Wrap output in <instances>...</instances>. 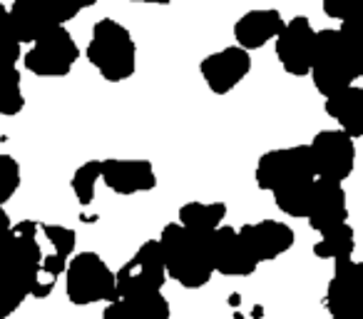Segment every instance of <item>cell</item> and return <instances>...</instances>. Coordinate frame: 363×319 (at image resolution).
<instances>
[{"mask_svg": "<svg viewBox=\"0 0 363 319\" xmlns=\"http://www.w3.org/2000/svg\"><path fill=\"white\" fill-rule=\"evenodd\" d=\"M40 225L33 220L11 222L0 207V319L21 309L28 297H35L43 267Z\"/></svg>", "mask_w": 363, "mask_h": 319, "instance_id": "cell-1", "label": "cell"}, {"mask_svg": "<svg viewBox=\"0 0 363 319\" xmlns=\"http://www.w3.org/2000/svg\"><path fill=\"white\" fill-rule=\"evenodd\" d=\"M209 234L192 232L177 222L162 229L157 244H160L167 279H174L184 289H199L209 284L214 274Z\"/></svg>", "mask_w": 363, "mask_h": 319, "instance_id": "cell-2", "label": "cell"}, {"mask_svg": "<svg viewBox=\"0 0 363 319\" xmlns=\"http://www.w3.org/2000/svg\"><path fill=\"white\" fill-rule=\"evenodd\" d=\"M308 75H311L316 92L323 97L346 90L363 75L361 48L348 43L336 28L316 31Z\"/></svg>", "mask_w": 363, "mask_h": 319, "instance_id": "cell-3", "label": "cell"}, {"mask_svg": "<svg viewBox=\"0 0 363 319\" xmlns=\"http://www.w3.org/2000/svg\"><path fill=\"white\" fill-rule=\"evenodd\" d=\"M87 60L107 82H122L137 70V45L132 33L112 18H102L92 28Z\"/></svg>", "mask_w": 363, "mask_h": 319, "instance_id": "cell-4", "label": "cell"}, {"mask_svg": "<svg viewBox=\"0 0 363 319\" xmlns=\"http://www.w3.org/2000/svg\"><path fill=\"white\" fill-rule=\"evenodd\" d=\"M65 292L75 307H90L117 299L115 272L97 252L72 254L65 267Z\"/></svg>", "mask_w": 363, "mask_h": 319, "instance_id": "cell-5", "label": "cell"}, {"mask_svg": "<svg viewBox=\"0 0 363 319\" xmlns=\"http://www.w3.org/2000/svg\"><path fill=\"white\" fill-rule=\"evenodd\" d=\"M254 180H257V188L267 190V193H277V190L289 188V185L316 180L308 147L294 145L264 152L259 157L257 170H254Z\"/></svg>", "mask_w": 363, "mask_h": 319, "instance_id": "cell-6", "label": "cell"}, {"mask_svg": "<svg viewBox=\"0 0 363 319\" xmlns=\"http://www.w3.org/2000/svg\"><path fill=\"white\" fill-rule=\"evenodd\" d=\"M75 8L65 0H13V6L8 8V16L13 23V33L16 40L21 43H35L45 33L62 28L77 18Z\"/></svg>", "mask_w": 363, "mask_h": 319, "instance_id": "cell-7", "label": "cell"}, {"mask_svg": "<svg viewBox=\"0 0 363 319\" xmlns=\"http://www.w3.org/2000/svg\"><path fill=\"white\" fill-rule=\"evenodd\" d=\"M21 60L26 70L38 77H65L80 60V48L72 33L62 26L30 43V50Z\"/></svg>", "mask_w": 363, "mask_h": 319, "instance_id": "cell-8", "label": "cell"}, {"mask_svg": "<svg viewBox=\"0 0 363 319\" xmlns=\"http://www.w3.org/2000/svg\"><path fill=\"white\" fill-rule=\"evenodd\" d=\"M167 282L164 262L157 239H147L137 247V252L115 272V292L120 297H135V294L162 292Z\"/></svg>", "mask_w": 363, "mask_h": 319, "instance_id": "cell-9", "label": "cell"}, {"mask_svg": "<svg viewBox=\"0 0 363 319\" xmlns=\"http://www.w3.org/2000/svg\"><path fill=\"white\" fill-rule=\"evenodd\" d=\"M306 147L316 180L343 185V180L351 178L353 165H356V140H351L346 132H341L338 127L321 130Z\"/></svg>", "mask_w": 363, "mask_h": 319, "instance_id": "cell-10", "label": "cell"}, {"mask_svg": "<svg viewBox=\"0 0 363 319\" xmlns=\"http://www.w3.org/2000/svg\"><path fill=\"white\" fill-rule=\"evenodd\" d=\"M274 40H277V60L281 63L284 72L294 77L308 75L313 40H316V31L311 28V21L306 16L291 18L289 23H284V31Z\"/></svg>", "mask_w": 363, "mask_h": 319, "instance_id": "cell-11", "label": "cell"}, {"mask_svg": "<svg viewBox=\"0 0 363 319\" xmlns=\"http://www.w3.org/2000/svg\"><path fill=\"white\" fill-rule=\"evenodd\" d=\"M199 72L214 95H227L252 72V55L242 48L229 45L204 58L199 63Z\"/></svg>", "mask_w": 363, "mask_h": 319, "instance_id": "cell-12", "label": "cell"}, {"mask_svg": "<svg viewBox=\"0 0 363 319\" xmlns=\"http://www.w3.org/2000/svg\"><path fill=\"white\" fill-rule=\"evenodd\" d=\"M209 244H212L214 272L224 274V277H252L257 272L259 262L252 257L244 239L239 237L237 227L222 225L209 234Z\"/></svg>", "mask_w": 363, "mask_h": 319, "instance_id": "cell-13", "label": "cell"}, {"mask_svg": "<svg viewBox=\"0 0 363 319\" xmlns=\"http://www.w3.org/2000/svg\"><path fill=\"white\" fill-rule=\"evenodd\" d=\"M306 222L318 234H326L348 222V202L343 185L328 183V180H313Z\"/></svg>", "mask_w": 363, "mask_h": 319, "instance_id": "cell-14", "label": "cell"}, {"mask_svg": "<svg viewBox=\"0 0 363 319\" xmlns=\"http://www.w3.org/2000/svg\"><path fill=\"white\" fill-rule=\"evenodd\" d=\"M100 180L122 198L150 193L157 188V173L150 160H120V157L100 160Z\"/></svg>", "mask_w": 363, "mask_h": 319, "instance_id": "cell-15", "label": "cell"}, {"mask_svg": "<svg viewBox=\"0 0 363 319\" xmlns=\"http://www.w3.org/2000/svg\"><path fill=\"white\" fill-rule=\"evenodd\" d=\"M237 232L259 264L279 259L281 254H286L289 249L294 247V242H296L294 229L289 227L286 222H279V220L249 222V225H244V227H239Z\"/></svg>", "mask_w": 363, "mask_h": 319, "instance_id": "cell-16", "label": "cell"}, {"mask_svg": "<svg viewBox=\"0 0 363 319\" xmlns=\"http://www.w3.org/2000/svg\"><path fill=\"white\" fill-rule=\"evenodd\" d=\"M358 277L361 264L353 262V257L333 262V277L323 294V307L331 319H358Z\"/></svg>", "mask_w": 363, "mask_h": 319, "instance_id": "cell-17", "label": "cell"}, {"mask_svg": "<svg viewBox=\"0 0 363 319\" xmlns=\"http://www.w3.org/2000/svg\"><path fill=\"white\" fill-rule=\"evenodd\" d=\"M284 31V18L274 8H264V11H249L234 23V40L237 48L252 53L272 43L279 33Z\"/></svg>", "mask_w": 363, "mask_h": 319, "instance_id": "cell-18", "label": "cell"}, {"mask_svg": "<svg viewBox=\"0 0 363 319\" xmlns=\"http://www.w3.org/2000/svg\"><path fill=\"white\" fill-rule=\"evenodd\" d=\"M323 110L331 120L338 122V130L346 132L351 140H358L363 135V87L351 85L323 97Z\"/></svg>", "mask_w": 363, "mask_h": 319, "instance_id": "cell-19", "label": "cell"}, {"mask_svg": "<svg viewBox=\"0 0 363 319\" xmlns=\"http://www.w3.org/2000/svg\"><path fill=\"white\" fill-rule=\"evenodd\" d=\"M172 307L162 292L112 299L100 319H169Z\"/></svg>", "mask_w": 363, "mask_h": 319, "instance_id": "cell-20", "label": "cell"}, {"mask_svg": "<svg viewBox=\"0 0 363 319\" xmlns=\"http://www.w3.org/2000/svg\"><path fill=\"white\" fill-rule=\"evenodd\" d=\"M177 225L192 229V232H214L224 225L227 217V205L224 202H187L177 212Z\"/></svg>", "mask_w": 363, "mask_h": 319, "instance_id": "cell-21", "label": "cell"}, {"mask_svg": "<svg viewBox=\"0 0 363 319\" xmlns=\"http://www.w3.org/2000/svg\"><path fill=\"white\" fill-rule=\"evenodd\" d=\"M353 249H356V232H353V227L348 222L321 234V239L313 244V254L318 259H331V262L353 257Z\"/></svg>", "mask_w": 363, "mask_h": 319, "instance_id": "cell-22", "label": "cell"}, {"mask_svg": "<svg viewBox=\"0 0 363 319\" xmlns=\"http://www.w3.org/2000/svg\"><path fill=\"white\" fill-rule=\"evenodd\" d=\"M311 193H313V180L311 183H296V185H289V188L277 190L274 195V202L277 207L281 210L284 215L289 217H306L308 212V202H311Z\"/></svg>", "mask_w": 363, "mask_h": 319, "instance_id": "cell-23", "label": "cell"}, {"mask_svg": "<svg viewBox=\"0 0 363 319\" xmlns=\"http://www.w3.org/2000/svg\"><path fill=\"white\" fill-rule=\"evenodd\" d=\"M26 107V95H23V75L21 70H11L0 75V117H16Z\"/></svg>", "mask_w": 363, "mask_h": 319, "instance_id": "cell-24", "label": "cell"}, {"mask_svg": "<svg viewBox=\"0 0 363 319\" xmlns=\"http://www.w3.org/2000/svg\"><path fill=\"white\" fill-rule=\"evenodd\" d=\"M97 183H100V160H87V163H82L80 168L75 170L70 188H72V193H75V200L82 207L92 205Z\"/></svg>", "mask_w": 363, "mask_h": 319, "instance_id": "cell-25", "label": "cell"}, {"mask_svg": "<svg viewBox=\"0 0 363 319\" xmlns=\"http://www.w3.org/2000/svg\"><path fill=\"white\" fill-rule=\"evenodd\" d=\"M21 190V165L13 155H0V207H6Z\"/></svg>", "mask_w": 363, "mask_h": 319, "instance_id": "cell-26", "label": "cell"}, {"mask_svg": "<svg viewBox=\"0 0 363 319\" xmlns=\"http://www.w3.org/2000/svg\"><path fill=\"white\" fill-rule=\"evenodd\" d=\"M361 3L363 0H323V13H326L331 21L346 23L353 18H361Z\"/></svg>", "mask_w": 363, "mask_h": 319, "instance_id": "cell-27", "label": "cell"}, {"mask_svg": "<svg viewBox=\"0 0 363 319\" xmlns=\"http://www.w3.org/2000/svg\"><path fill=\"white\" fill-rule=\"evenodd\" d=\"M23 58L21 43H8V45H0V75L16 70L18 63Z\"/></svg>", "mask_w": 363, "mask_h": 319, "instance_id": "cell-28", "label": "cell"}, {"mask_svg": "<svg viewBox=\"0 0 363 319\" xmlns=\"http://www.w3.org/2000/svg\"><path fill=\"white\" fill-rule=\"evenodd\" d=\"M8 43H18L16 33H13V23L8 16V8L0 3V45H8Z\"/></svg>", "mask_w": 363, "mask_h": 319, "instance_id": "cell-29", "label": "cell"}, {"mask_svg": "<svg viewBox=\"0 0 363 319\" xmlns=\"http://www.w3.org/2000/svg\"><path fill=\"white\" fill-rule=\"evenodd\" d=\"M65 3H70L75 11H85V8L97 6V0H65Z\"/></svg>", "mask_w": 363, "mask_h": 319, "instance_id": "cell-30", "label": "cell"}, {"mask_svg": "<svg viewBox=\"0 0 363 319\" xmlns=\"http://www.w3.org/2000/svg\"><path fill=\"white\" fill-rule=\"evenodd\" d=\"M132 3H150V6H169L172 0H132Z\"/></svg>", "mask_w": 363, "mask_h": 319, "instance_id": "cell-31", "label": "cell"}]
</instances>
